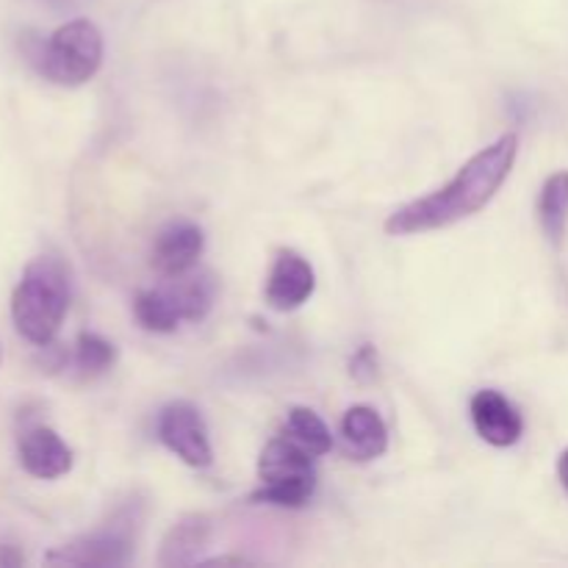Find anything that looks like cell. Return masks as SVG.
<instances>
[{
    "label": "cell",
    "instance_id": "cell-1",
    "mask_svg": "<svg viewBox=\"0 0 568 568\" xmlns=\"http://www.w3.org/2000/svg\"><path fill=\"white\" fill-rule=\"evenodd\" d=\"M516 155H519V136L505 133L486 150L471 155L447 186L394 211L386 220V233L388 236H416V233L442 231L455 222L469 220L497 197L514 170Z\"/></svg>",
    "mask_w": 568,
    "mask_h": 568
},
{
    "label": "cell",
    "instance_id": "cell-2",
    "mask_svg": "<svg viewBox=\"0 0 568 568\" xmlns=\"http://www.w3.org/2000/svg\"><path fill=\"white\" fill-rule=\"evenodd\" d=\"M70 308V275L53 255H39L22 270L11 294V322L33 347H50Z\"/></svg>",
    "mask_w": 568,
    "mask_h": 568
},
{
    "label": "cell",
    "instance_id": "cell-3",
    "mask_svg": "<svg viewBox=\"0 0 568 568\" xmlns=\"http://www.w3.org/2000/svg\"><path fill=\"white\" fill-rule=\"evenodd\" d=\"M28 61L44 81L55 87H83L103 64V33L92 20L64 22L48 39H31Z\"/></svg>",
    "mask_w": 568,
    "mask_h": 568
},
{
    "label": "cell",
    "instance_id": "cell-4",
    "mask_svg": "<svg viewBox=\"0 0 568 568\" xmlns=\"http://www.w3.org/2000/svg\"><path fill=\"white\" fill-rule=\"evenodd\" d=\"M261 488L250 503L275 508H303L316 491L314 455L283 433L272 438L258 458Z\"/></svg>",
    "mask_w": 568,
    "mask_h": 568
},
{
    "label": "cell",
    "instance_id": "cell-5",
    "mask_svg": "<svg viewBox=\"0 0 568 568\" xmlns=\"http://www.w3.org/2000/svg\"><path fill=\"white\" fill-rule=\"evenodd\" d=\"M144 510L139 503L116 510L103 527L44 555L48 566H125L136 549Z\"/></svg>",
    "mask_w": 568,
    "mask_h": 568
},
{
    "label": "cell",
    "instance_id": "cell-6",
    "mask_svg": "<svg viewBox=\"0 0 568 568\" xmlns=\"http://www.w3.org/2000/svg\"><path fill=\"white\" fill-rule=\"evenodd\" d=\"M155 433H159V442L192 469H205L214 460L203 414L186 399H178V403L161 408Z\"/></svg>",
    "mask_w": 568,
    "mask_h": 568
},
{
    "label": "cell",
    "instance_id": "cell-7",
    "mask_svg": "<svg viewBox=\"0 0 568 568\" xmlns=\"http://www.w3.org/2000/svg\"><path fill=\"white\" fill-rule=\"evenodd\" d=\"M203 250L205 236L200 225L189 220H172L155 233L153 250H150V264H153L155 275L170 281V277H181L192 272Z\"/></svg>",
    "mask_w": 568,
    "mask_h": 568
},
{
    "label": "cell",
    "instance_id": "cell-8",
    "mask_svg": "<svg viewBox=\"0 0 568 568\" xmlns=\"http://www.w3.org/2000/svg\"><path fill=\"white\" fill-rule=\"evenodd\" d=\"M17 455H20L22 469L37 480H59L70 475L72 460H75L64 438L48 425L22 427L17 438Z\"/></svg>",
    "mask_w": 568,
    "mask_h": 568
},
{
    "label": "cell",
    "instance_id": "cell-9",
    "mask_svg": "<svg viewBox=\"0 0 568 568\" xmlns=\"http://www.w3.org/2000/svg\"><path fill=\"white\" fill-rule=\"evenodd\" d=\"M316 275L314 266L294 250H281L272 264L270 277H266V303L272 311H297L300 305L308 303L314 297Z\"/></svg>",
    "mask_w": 568,
    "mask_h": 568
},
{
    "label": "cell",
    "instance_id": "cell-10",
    "mask_svg": "<svg viewBox=\"0 0 568 568\" xmlns=\"http://www.w3.org/2000/svg\"><path fill=\"white\" fill-rule=\"evenodd\" d=\"M471 422L477 436L491 447H514L525 433V419L519 408L505 394L494 388H483L471 397Z\"/></svg>",
    "mask_w": 568,
    "mask_h": 568
},
{
    "label": "cell",
    "instance_id": "cell-11",
    "mask_svg": "<svg viewBox=\"0 0 568 568\" xmlns=\"http://www.w3.org/2000/svg\"><path fill=\"white\" fill-rule=\"evenodd\" d=\"M342 438L355 460H375L388 449V427L369 405H353L342 419Z\"/></svg>",
    "mask_w": 568,
    "mask_h": 568
},
{
    "label": "cell",
    "instance_id": "cell-12",
    "mask_svg": "<svg viewBox=\"0 0 568 568\" xmlns=\"http://www.w3.org/2000/svg\"><path fill=\"white\" fill-rule=\"evenodd\" d=\"M211 538V521L203 514H189L178 519L166 530L161 541V566H192L200 560V552L205 549Z\"/></svg>",
    "mask_w": 568,
    "mask_h": 568
},
{
    "label": "cell",
    "instance_id": "cell-13",
    "mask_svg": "<svg viewBox=\"0 0 568 568\" xmlns=\"http://www.w3.org/2000/svg\"><path fill=\"white\" fill-rule=\"evenodd\" d=\"M133 316L150 333H172L181 327V322H186L170 283L159 288H148V292H139L136 303H133Z\"/></svg>",
    "mask_w": 568,
    "mask_h": 568
},
{
    "label": "cell",
    "instance_id": "cell-14",
    "mask_svg": "<svg viewBox=\"0 0 568 568\" xmlns=\"http://www.w3.org/2000/svg\"><path fill=\"white\" fill-rule=\"evenodd\" d=\"M538 222L552 244H560L568 222V170L547 178L538 197Z\"/></svg>",
    "mask_w": 568,
    "mask_h": 568
},
{
    "label": "cell",
    "instance_id": "cell-15",
    "mask_svg": "<svg viewBox=\"0 0 568 568\" xmlns=\"http://www.w3.org/2000/svg\"><path fill=\"white\" fill-rule=\"evenodd\" d=\"M116 349L109 338L98 336V333H81L75 342V349H72V369L81 381H94V377L105 375V372L114 366Z\"/></svg>",
    "mask_w": 568,
    "mask_h": 568
},
{
    "label": "cell",
    "instance_id": "cell-16",
    "mask_svg": "<svg viewBox=\"0 0 568 568\" xmlns=\"http://www.w3.org/2000/svg\"><path fill=\"white\" fill-rule=\"evenodd\" d=\"M286 433L292 442H297L300 447L308 449L314 458H322V455L331 453L333 447V436L327 430L325 422L320 419V414H314L311 408H292L288 410V419H286Z\"/></svg>",
    "mask_w": 568,
    "mask_h": 568
},
{
    "label": "cell",
    "instance_id": "cell-17",
    "mask_svg": "<svg viewBox=\"0 0 568 568\" xmlns=\"http://www.w3.org/2000/svg\"><path fill=\"white\" fill-rule=\"evenodd\" d=\"M349 369H353V375L358 377V381H372V377L377 375V353H375V347L364 344V347H361L358 353L353 355V361H349Z\"/></svg>",
    "mask_w": 568,
    "mask_h": 568
},
{
    "label": "cell",
    "instance_id": "cell-18",
    "mask_svg": "<svg viewBox=\"0 0 568 568\" xmlns=\"http://www.w3.org/2000/svg\"><path fill=\"white\" fill-rule=\"evenodd\" d=\"M0 566L3 568H17L22 566V555L14 544H0Z\"/></svg>",
    "mask_w": 568,
    "mask_h": 568
},
{
    "label": "cell",
    "instance_id": "cell-19",
    "mask_svg": "<svg viewBox=\"0 0 568 568\" xmlns=\"http://www.w3.org/2000/svg\"><path fill=\"white\" fill-rule=\"evenodd\" d=\"M558 477H560V483H564V488L568 494V449L564 455H560V460H558Z\"/></svg>",
    "mask_w": 568,
    "mask_h": 568
},
{
    "label": "cell",
    "instance_id": "cell-20",
    "mask_svg": "<svg viewBox=\"0 0 568 568\" xmlns=\"http://www.w3.org/2000/svg\"><path fill=\"white\" fill-rule=\"evenodd\" d=\"M44 3H50V6H72V3H78V0H44Z\"/></svg>",
    "mask_w": 568,
    "mask_h": 568
},
{
    "label": "cell",
    "instance_id": "cell-21",
    "mask_svg": "<svg viewBox=\"0 0 568 568\" xmlns=\"http://www.w3.org/2000/svg\"><path fill=\"white\" fill-rule=\"evenodd\" d=\"M0 361H3V344H0Z\"/></svg>",
    "mask_w": 568,
    "mask_h": 568
}]
</instances>
